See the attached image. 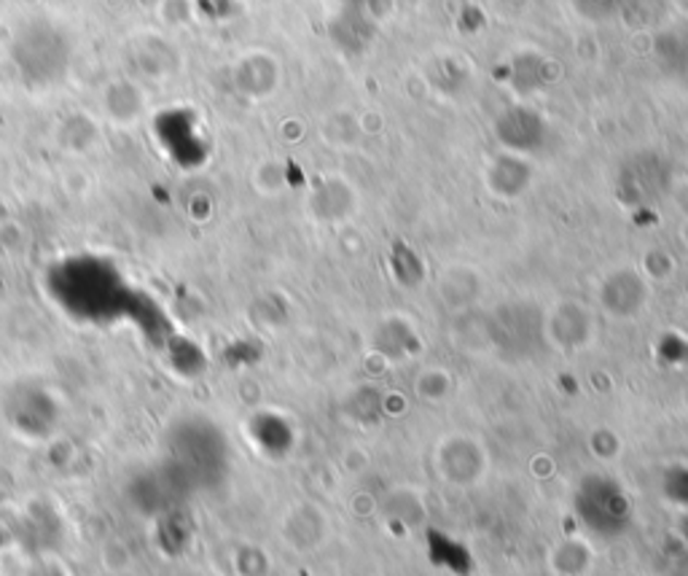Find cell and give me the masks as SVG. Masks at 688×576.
<instances>
[{
    "mask_svg": "<svg viewBox=\"0 0 688 576\" xmlns=\"http://www.w3.org/2000/svg\"><path fill=\"white\" fill-rule=\"evenodd\" d=\"M576 517L589 534L616 539L632 523V504L618 482L607 477H589L576 493Z\"/></svg>",
    "mask_w": 688,
    "mask_h": 576,
    "instance_id": "obj_1",
    "label": "cell"
},
{
    "mask_svg": "<svg viewBox=\"0 0 688 576\" xmlns=\"http://www.w3.org/2000/svg\"><path fill=\"white\" fill-rule=\"evenodd\" d=\"M664 490H667V499L675 501L678 506L688 510V469H673V475L664 482Z\"/></svg>",
    "mask_w": 688,
    "mask_h": 576,
    "instance_id": "obj_2",
    "label": "cell"
}]
</instances>
